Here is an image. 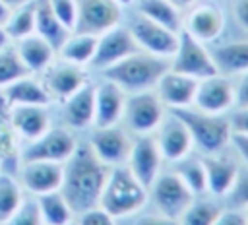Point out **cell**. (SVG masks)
<instances>
[{
  "label": "cell",
  "mask_w": 248,
  "mask_h": 225,
  "mask_svg": "<svg viewBox=\"0 0 248 225\" xmlns=\"http://www.w3.org/2000/svg\"><path fill=\"white\" fill-rule=\"evenodd\" d=\"M126 27L130 29L138 48L145 50L149 54H155L161 58H170L178 47V33L163 27L161 23L141 16L136 10H134L130 21L126 23Z\"/></svg>",
  "instance_id": "ba28073f"
},
{
  "label": "cell",
  "mask_w": 248,
  "mask_h": 225,
  "mask_svg": "<svg viewBox=\"0 0 248 225\" xmlns=\"http://www.w3.org/2000/svg\"><path fill=\"white\" fill-rule=\"evenodd\" d=\"M62 165L52 161H21L16 177L27 196H41L60 190L64 177Z\"/></svg>",
  "instance_id": "4fadbf2b"
},
{
  "label": "cell",
  "mask_w": 248,
  "mask_h": 225,
  "mask_svg": "<svg viewBox=\"0 0 248 225\" xmlns=\"http://www.w3.org/2000/svg\"><path fill=\"white\" fill-rule=\"evenodd\" d=\"M223 206L217 204V198L211 196H196L192 204L182 211L178 217L180 225H213L217 215L221 213Z\"/></svg>",
  "instance_id": "d6a6232c"
},
{
  "label": "cell",
  "mask_w": 248,
  "mask_h": 225,
  "mask_svg": "<svg viewBox=\"0 0 248 225\" xmlns=\"http://www.w3.org/2000/svg\"><path fill=\"white\" fill-rule=\"evenodd\" d=\"M62 167L64 177L60 192L68 200L76 217L91 208H97L110 167L97 159L87 142H78L74 153Z\"/></svg>",
  "instance_id": "6da1fadb"
},
{
  "label": "cell",
  "mask_w": 248,
  "mask_h": 225,
  "mask_svg": "<svg viewBox=\"0 0 248 225\" xmlns=\"http://www.w3.org/2000/svg\"><path fill=\"white\" fill-rule=\"evenodd\" d=\"M116 2H118L122 8H130V6H134V4H136V0H116Z\"/></svg>",
  "instance_id": "f907efd6"
},
{
  "label": "cell",
  "mask_w": 248,
  "mask_h": 225,
  "mask_svg": "<svg viewBox=\"0 0 248 225\" xmlns=\"http://www.w3.org/2000/svg\"><path fill=\"white\" fill-rule=\"evenodd\" d=\"M153 140H155L165 163H174V161L194 153V142H192V136H190L186 124L170 111L165 114L163 122L153 132Z\"/></svg>",
  "instance_id": "7c38bea8"
},
{
  "label": "cell",
  "mask_w": 248,
  "mask_h": 225,
  "mask_svg": "<svg viewBox=\"0 0 248 225\" xmlns=\"http://www.w3.org/2000/svg\"><path fill=\"white\" fill-rule=\"evenodd\" d=\"M126 93L110 80L101 78L95 83V118L93 128H105L120 124L124 112Z\"/></svg>",
  "instance_id": "603a6c76"
},
{
  "label": "cell",
  "mask_w": 248,
  "mask_h": 225,
  "mask_svg": "<svg viewBox=\"0 0 248 225\" xmlns=\"http://www.w3.org/2000/svg\"><path fill=\"white\" fill-rule=\"evenodd\" d=\"M242 211H244V217H246V221H248V206H244V208H240Z\"/></svg>",
  "instance_id": "816d5d0a"
},
{
  "label": "cell",
  "mask_w": 248,
  "mask_h": 225,
  "mask_svg": "<svg viewBox=\"0 0 248 225\" xmlns=\"http://www.w3.org/2000/svg\"><path fill=\"white\" fill-rule=\"evenodd\" d=\"M134 10L174 33L182 31L184 12L178 10L174 4H170L169 0H136Z\"/></svg>",
  "instance_id": "83f0119b"
},
{
  "label": "cell",
  "mask_w": 248,
  "mask_h": 225,
  "mask_svg": "<svg viewBox=\"0 0 248 225\" xmlns=\"http://www.w3.org/2000/svg\"><path fill=\"white\" fill-rule=\"evenodd\" d=\"M170 112H174L186 124L194 142V151H198L200 155L221 153L229 145L231 126L227 114H209L194 107L174 109Z\"/></svg>",
  "instance_id": "277c9868"
},
{
  "label": "cell",
  "mask_w": 248,
  "mask_h": 225,
  "mask_svg": "<svg viewBox=\"0 0 248 225\" xmlns=\"http://www.w3.org/2000/svg\"><path fill=\"white\" fill-rule=\"evenodd\" d=\"M0 171H2V165H0Z\"/></svg>",
  "instance_id": "db71d44e"
},
{
  "label": "cell",
  "mask_w": 248,
  "mask_h": 225,
  "mask_svg": "<svg viewBox=\"0 0 248 225\" xmlns=\"http://www.w3.org/2000/svg\"><path fill=\"white\" fill-rule=\"evenodd\" d=\"M213 225H248L244 211L240 208H223L221 213L217 215V219L213 221Z\"/></svg>",
  "instance_id": "b9f144b4"
},
{
  "label": "cell",
  "mask_w": 248,
  "mask_h": 225,
  "mask_svg": "<svg viewBox=\"0 0 248 225\" xmlns=\"http://www.w3.org/2000/svg\"><path fill=\"white\" fill-rule=\"evenodd\" d=\"M169 2H170V4H174V6L178 8V10L186 12V10H188L190 6H194V4L198 2V0H169Z\"/></svg>",
  "instance_id": "7dc6e473"
},
{
  "label": "cell",
  "mask_w": 248,
  "mask_h": 225,
  "mask_svg": "<svg viewBox=\"0 0 248 225\" xmlns=\"http://www.w3.org/2000/svg\"><path fill=\"white\" fill-rule=\"evenodd\" d=\"M170 171L186 184V188L194 196H205L207 194V182H205V169L202 155H186L174 163H170Z\"/></svg>",
  "instance_id": "4dcf8cb0"
},
{
  "label": "cell",
  "mask_w": 248,
  "mask_h": 225,
  "mask_svg": "<svg viewBox=\"0 0 248 225\" xmlns=\"http://www.w3.org/2000/svg\"><path fill=\"white\" fill-rule=\"evenodd\" d=\"M35 33L48 41L56 50L68 39L72 31H68L60 19L54 16L48 0H35Z\"/></svg>",
  "instance_id": "4316f807"
},
{
  "label": "cell",
  "mask_w": 248,
  "mask_h": 225,
  "mask_svg": "<svg viewBox=\"0 0 248 225\" xmlns=\"http://www.w3.org/2000/svg\"><path fill=\"white\" fill-rule=\"evenodd\" d=\"M130 217H132V225H180L178 219L163 215L157 209L151 211V213H140L138 211V213H134Z\"/></svg>",
  "instance_id": "60d3db41"
},
{
  "label": "cell",
  "mask_w": 248,
  "mask_h": 225,
  "mask_svg": "<svg viewBox=\"0 0 248 225\" xmlns=\"http://www.w3.org/2000/svg\"><path fill=\"white\" fill-rule=\"evenodd\" d=\"M10 12H12V8L4 2V0H0V25L4 27V23L8 21V16H10Z\"/></svg>",
  "instance_id": "bcb514c9"
},
{
  "label": "cell",
  "mask_w": 248,
  "mask_h": 225,
  "mask_svg": "<svg viewBox=\"0 0 248 225\" xmlns=\"http://www.w3.org/2000/svg\"><path fill=\"white\" fill-rule=\"evenodd\" d=\"M27 68L23 66L14 43L6 45L4 48H0V89L6 87L8 83L27 76Z\"/></svg>",
  "instance_id": "e575fe53"
},
{
  "label": "cell",
  "mask_w": 248,
  "mask_h": 225,
  "mask_svg": "<svg viewBox=\"0 0 248 225\" xmlns=\"http://www.w3.org/2000/svg\"><path fill=\"white\" fill-rule=\"evenodd\" d=\"M4 31L12 43L33 35L35 33V0H29L12 8L8 21L4 23Z\"/></svg>",
  "instance_id": "1f68e13d"
},
{
  "label": "cell",
  "mask_w": 248,
  "mask_h": 225,
  "mask_svg": "<svg viewBox=\"0 0 248 225\" xmlns=\"http://www.w3.org/2000/svg\"><path fill=\"white\" fill-rule=\"evenodd\" d=\"M167 112L169 109L157 97L155 89L128 93L120 124L132 136H147L157 130V126L163 122Z\"/></svg>",
  "instance_id": "5b68a950"
},
{
  "label": "cell",
  "mask_w": 248,
  "mask_h": 225,
  "mask_svg": "<svg viewBox=\"0 0 248 225\" xmlns=\"http://www.w3.org/2000/svg\"><path fill=\"white\" fill-rule=\"evenodd\" d=\"M227 200L231 202L232 208H244L248 206V167H240L238 177L231 188V192L227 194Z\"/></svg>",
  "instance_id": "74e56055"
},
{
  "label": "cell",
  "mask_w": 248,
  "mask_h": 225,
  "mask_svg": "<svg viewBox=\"0 0 248 225\" xmlns=\"http://www.w3.org/2000/svg\"><path fill=\"white\" fill-rule=\"evenodd\" d=\"M234 107H248V70L232 78Z\"/></svg>",
  "instance_id": "7bdbcfd3"
},
{
  "label": "cell",
  "mask_w": 248,
  "mask_h": 225,
  "mask_svg": "<svg viewBox=\"0 0 248 225\" xmlns=\"http://www.w3.org/2000/svg\"><path fill=\"white\" fill-rule=\"evenodd\" d=\"M78 225H118V219L112 217L108 211H105L103 208H91L83 213H79L74 219Z\"/></svg>",
  "instance_id": "f35d334b"
},
{
  "label": "cell",
  "mask_w": 248,
  "mask_h": 225,
  "mask_svg": "<svg viewBox=\"0 0 248 225\" xmlns=\"http://www.w3.org/2000/svg\"><path fill=\"white\" fill-rule=\"evenodd\" d=\"M12 41L8 39V35H6V31H4V27L0 25V48H4L6 45H10Z\"/></svg>",
  "instance_id": "c3c4849f"
},
{
  "label": "cell",
  "mask_w": 248,
  "mask_h": 225,
  "mask_svg": "<svg viewBox=\"0 0 248 225\" xmlns=\"http://www.w3.org/2000/svg\"><path fill=\"white\" fill-rule=\"evenodd\" d=\"M95 118V83L87 81L76 93L62 101V122L72 132L93 128Z\"/></svg>",
  "instance_id": "ffe728a7"
},
{
  "label": "cell",
  "mask_w": 248,
  "mask_h": 225,
  "mask_svg": "<svg viewBox=\"0 0 248 225\" xmlns=\"http://www.w3.org/2000/svg\"><path fill=\"white\" fill-rule=\"evenodd\" d=\"M33 198L39 206L41 219L45 225H70V223H74L76 213L72 211L68 200L64 198V194L60 190L33 196Z\"/></svg>",
  "instance_id": "f546056e"
},
{
  "label": "cell",
  "mask_w": 248,
  "mask_h": 225,
  "mask_svg": "<svg viewBox=\"0 0 248 225\" xmlns=\"http://www.w3.org/2000/svg\"><path fill=\"white\" fill-rule=\"evenodd\" d=\"M0 91H2V97L8 107H16V105H45V107H48L52 103L41 78H35L33 74H27V76L8 83Z\"/></svg>",
  "instance_id": "cb8c5ba5"
},
{
  "label": "cell",
  "mask_w": 248,
  "mask_h": 225,
  "mask_svg": "<svg viewBox=\"0 0 248 225\" xmlns=\"http://www.w3.org/2000/svg\"><path fill=\"white\" fill-rule=\"evenodd\" d=\"M229 145L234 149V153L244 163V167H248V134H231Z\"/></svg>",
  "instance_id": "ee69618b"
},
{
  "label": "cell",
  "mask_w": 248,
  "mask_h": 225,
  "mask_svg": "<svg viewBox=\"0 0 248 225\" xmlns=\"http://www.w3.org/2000/svg\"><path fill=\"white\" fill-rule=\"evenodd\" d=\"M95 48H97V37L95 35H85V33L72 31L68 35V39L56 50V56L66 60V62H72L76 66L89 68L91 58L95 54Z\"/></svg>",
  "instance_id": "f1b7e54d"
},
{
  "label": "cell",
  "mask_w": 248,
  "mask_h": 225,
  "mask_svg": "<svg viewBox=\"0 0 248 225\" xmlns=\"http://www.w3.org/2000/svg\"><path fill=\"white\" fill-rule=\"evenodd\" d=\"M169 68L196 80H203L213 74H219L211 50L205 47V43L194 39L186 31L178 33V47L174 54L169 58Z\"/></svg>",
  "instance_id": "52a82bcc"
},
{
  "label": "cell",
  "mask_w": 248,
  "mask_h": 225,
  "mask_svg": "<svg viewBox=\"0 0 248 225\" xmlns=\"http://www.w3.org/2000/svg\"><path fill=\"white\" fill-rule=\"evenodd\" d=\"M136 50H140V48H138L130 29L120 23V25H116V27H112V29H108L97 37V48H95V54L91 58L89 68L103 72L108 66L120 62L122 58L134 54Z\"/></svg>",
  "instance_id": "e0dca14e"
},
{
  "label": "cell",
  "mask_w": 248,
  "mask_h": 225,
  "mask_svg": "<svg viewBox=\"0 0 248 225\" xmlns=\"http://www.w3.org/2000/svg\"><path fill=\"white\" fill-rule=\"evenodd\" d=\"M182 31L190 33L202 43H213L225 31V14L219 6L211 2L194 4L186 10L182 17Z\"/></svg>",
  "instance_id": "ac0fdd59"
},
{
  "label": "cell",
  "mask_w": 248,
  "mask_h": 225,
  "mask_svg": "<svg viewBox=\"0 0 248 225\" xmlns=\"http://www.w3.org/2000/svg\"><path fill=\"white\" fill-rule=\"evenodd\" d=\"M231 134H248V107H232L227 112Z\"/></svg>",
  "instance_id": "ab89813d"
},
{
  "label": "cell",
  "mask_w": 248,
  "mask_h": 225,
  "mask_svg": "<svg viewBox=\"0 0 248 225\" xmlns=\"http://www.w3.org/2000/svg\"><path fill=\"white\" fill-rule=\"evenodd\" d=\"M2 225H45L41 219L39 206L33 196H25L21 206L2 223Z\"/></svg>",
  "instance_id": "d590c367"
},
{
  "label": "cell",
  "mask_w": 248,
  "mask_h": 225,
  "mask_svg": "<svg viewBox=\"0 0 248 225\" xmlns=\"http://www.w3.org/2000/svg\"><path fill=\"white\" fill-rule=\"evenodd\" d=\"M198 81L200 80L178 74V72L169 68L159 78V81L155 85V93L169 111L192 107L194 95H196V89H198Z\"/></svg>",
  "instance_id": "7402d4cb"
},
{
  "label": "cell",
  "mask_w": 248,
  "mask_h": 225,
  "mask_svg": "<svg viewBox=\"0 0 248 225\" xmlns=\"http://www.w3.org/2000/svg\"><path fill=\"white\" fill-rule=\"evenodd\" d=\"M203 169H205V182H207V196L211 198H227L231 192L240 165L236 159L221 153L213 155H202Z\"/></svg>",
  "instance_id": "44dd1931"
},
{
  "label": "cell",
  "mask_w": 248,
  "mask_h": 225,
  "mask_svg": "<svg viewBox=\"0 0 248 225\" xmlns=\"http://www.w3.org/2000/svg\"><path fill=\"white\" fill-rule=\"evenodd\" d=\"M78 138L66 126H50L39 138L25 142L19 147V163L21 161H52L64 163L76 149Z\"/></svg>",
  "instance_id": "8992f818"
},
{
  "label": "cell",
  "mask_w": 248,
  "mask_h": 225,
  "mask_svg": "<svg viewBox=\"0 0 248 225\" xmlns=\"http://www.w3.org/2000/svg\"><path fill=\"white\" fill-rule=\"evenodd\" d=\"M10 8H16V6H19V4H23V2H29V0H4Z\"/></svg>",
  "instance_id": "681fc988"
},
{
  "label": "cell",
  "mask_w": 248,
  "mask_h": 225,
  "mask_svg": "<svg viewBox=\"0 0 248 225\" xmlns=\"http://www.w3.org/2000/svg\"><path fill=\"white\" fill-rule=\"evenodd\" d=\"M192 107L209 114H227L234 107L232 78L213 74L209 78L200 80Z\"/></svg>",
  "instance_id": "9a60e30c"
},
{
  "label": "cell",
  "mask_w": 248,
  "mask_h": 225,
  "mask_svg": "<svg viewBox=\"0 0 248 225\" xmlns=\"http://www.w3.org/2000/svg\"><path fill=\"white\" fill-rule=\"evenodd\" d=\"M14 47L17 50L23 66L27 68V72L33 76L43 74L48 68V64L56 58V48L37 33L16 41Z\"/></svg>",
  "instance_id": "d4e9b609"
},
{
  "label": "cell",
  "mask_w": 248,
  "mask_h": 225,
  "mask_svg": "<svg viewBox=\"0 0 248 225\" xmlns=\"http://www.w3.org/2000/svg\"><path fill=\"white\" fill-rule=\"evenodd\" d=\"M78 2V19L76 33L85 35H103L105 31L122 23V6L116 0H76Z\"/></svg>",
  "instance_id": "8fae6325"
},
{
  "label": "cell",
  "mask_w": 248,
  "mask_h": 225,
  "mask_svg": "<svg viewBox=\"0 0 248 225\" xmlns=\"http://www.w3.org/2000/svg\"><path fill=\"white\" fill-rule=\"evenodd\" d=\"M25 192L16 175L0 171V225L21 206L25 200Z\"/></svg>",
  "instance_id": "836d02e7"
},
{
  "label": "cell",
  "mask_w": 248,
  "mask_h": 225,
  "mask_svg": "<svg viewBox=\"0 0 248 225\" xmlns=\"http://www.w3.org/2000/svg\"><path fill=\"white\" fill-rule=\"evenodd\" d=\"M132 142H134V136L122 124L93 128V132L87 140L91 151L107 167L126 165L130 149H132Z\"/></svg>",
  "instance_id": "30bf717a"
},
{
  "label": "cell",
  "mask_w": 248,
  "mask_h": 225,
  "mask_svg": "<svg viewBox=\"0 0 248 225\" xmlns=\"http://www.w3.org/2000/svg\"><path fill=\"white\" fill-rule=\"evenodd\" d=\"M8 124L19 142H31L45 134L50 124V112L45 105H16L8 107Z\"/></svg>",
  "instance_id": "d6986e66"
},
{
  "label": "cell",
  "mask_w": 248,
  "mask_h": 225,
  "mask_svg": "<svg viewBox=\"0 0 248 225\" xmlns=\"http://www.w3.org/2000/svg\"><path fill=\"white\" fill-rule=\"evenodd\" d=\"M217 72L234 78L248 70V41H232L211 50Z\"/></svg>",
  "instance_id": "484cf974"
},
{
  "label": "cell",
  "mask_w": 248,
  "mask_h": 225,
  "mask_svg": "<svg viewBox=\"0 0 248 225\" xmlns=\"http://www.w3.org/2000/svg\"><path fill=\"white\" fill-rule=\"evenodd\" d=\"M147 192H149V202L155 206V209L174 219H178L182 211L196 198L170 169H163L161 175L147 188Z\"/></svg>",
  "instance_id": "9c48e42d"
},
{
  "label": "cell",
  "mask_w": 248,
  "mask_h": 225,
  "mask_svg": "<svg viewBox=\"0 0 248 225\" xmlns=\"http://www.w3.org/2000/svg\"><path fill=\"white\" fill-rule=\"evenodd\" d=\"M147 202H149L147 188L128 171L126 165L110 167L99 198V208H103L120 221L141 211Z\"/></svg>",
  "instance_id": "3957f363"
},
{
  "label": "cell",
  "mask_w": 248,
  "mask_h": 225,
  "mask_svg": "<svg viewBox=\"0 0 248 225\" xmlns=\"http://www.w3.org/2000/svg\"><path fill=\"white\" fill-rule=\"evenodd\" d=\"M70 225H78V223H76V221H74V223H70Z\"/></svg>",
  "instance_id": "f5cc1de1"
},
{
  "label": "cell",
  "mask_w": 248,
  "mask_h": 225,
  "mask_svg": "<svg viewBox=\"0 0 248 225\" xmlns=\"http://www.w3.org/2000/svg\"><path fill=\"white\" fill-rule=\"evenodd\" d=\"M167 70H169V58H161L145 50H136L134 54L103 70L101 78L110 80L128 95V93L155 89L159 78Z\"/></svg>",
  "instance_id": "7a4b0ae2"
},
{
  "label": "cell",
  "mask_w": 248,
  "mask_h": 225,
  "mask_svg": "<svg viewBox=\"0 0 248 225\" xmlns=\"http://www.w3.org/2000/svg\"><path fill=\"white\" fill-rule=\"evenodd\" d=\"M39 76H41V81H43L45 89L48 91L50 99L60 101V103L89 81L87 72H85L83 66H76L72 62H66V60L58 58V56Z\"/></svg>",
  "instance_id": "5bb4252c"
},
{
  "label": "cell",
  "mask_w": 248,
  "mask_h": 225,
  "mask_svg": "<svg viewBox=\"0 0 248 225\" xmlns=\"http://www.w3.org/2000/svg\"><path fill=\"white\" fill-rule=\"evenodd\" d=\"M126 167L145 188H149L153 184V180L165 169V161H163L161 151L153 140V134L134 136Z\"/></svg>",
  "instance_id": "2e32d148"
},
{
  "label": "cell",
  "mask_w": 248,
  "mask_h": 225,
  "mask_svg": "<svg viewBox=\"0 0 248 225\" xmlns=\"http://www.w3.org/2000/svg\"><path fill=\"white\" fill-rule=\"evenodd\" d=\"M232 16L238 27L248 33V0H232Z\"/></svg>",
  "instance_id": "f6af8a7d"
},
{
  "label": "cell",
  "mask_w": 248,
  "mask_h": 225,
  "mask_svg": "<svg viewBox=\"0 0 248 225\" xmlns=\"http://www.w3.org/2000/svg\"><path fill=\"white\" fill-rule=\"evenodd\" d=\"M54 16L60 19V23L68 29L74 31L76 19H78V2L76 0H48Z\"/></svg>",
  "instance_id": "8d00e7d4"
}]
</instances>
